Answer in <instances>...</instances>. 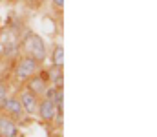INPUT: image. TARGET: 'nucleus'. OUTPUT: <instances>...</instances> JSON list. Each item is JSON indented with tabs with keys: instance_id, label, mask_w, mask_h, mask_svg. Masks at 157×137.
<instances>
[{
	"instance_id": "3",
	"label": "nucleus",
	"mask_w": 157,
	"mask_h": 137,
	"mask_svg": "<svg viewBox=\"0 0 157 137\" xmlns=\"http://www.w3.org/2000/svg\"><path fill=\"white\" fill-rule=\"evenodd\" d=\"M2 112H4L7 117H11L13 121H20V119L26 115V112H24V108H22V102H20V99H18L17 95H11V97L6 99Z\"/></svg>"
},
{
	"instance_id": "2",
	"label": "nucleus",
	"mask_w": 157,
	"mask_h": 137,
	"mask_svg": "<svg viewBox=\"0 0 157 137\" xmlns=\"http://www.w3.org/2000/svg\"><path fill=\"white\" fill-rule=\"evenodd\" d=\"M40 70V64L29 55H24L15 64V79L17 81H28L31 75H35Z\"/></svg>"
},
{
	"instance_id": "7",
	"label": "nucleus",
	"mask_w": 157,
	"mask_h": 137,
	"mask_svg": "<svg viewBox=\"0 0 157 137\" xmlns=\"http://www.w3.org/2000/svg\"><path fill=\"white\" fill-rule=\"evenodd\" d=\"M20 102H22V108L28 115H35L37 113V106H39V97L33 95L29 90H22L18 95Z\"/></svg>"
},
{
	"instance_id": "1",
	"label": "nucleus",
	"mask_w": 157,
	"mask_h": 137,
	"mask_svg": "<svg viewBox=\"0 0 157 137\" xmlns=\"http://www.w3.org/2000/svg\"><path fill=\"white\" fill-rule=\"evenodd\" d=\"M20 48L24 49L26 55L33 57L39 64H42L46 60V57H48V48H46L44 39L40 35H37V33H33V31H28L20 39Z\"/></svg>"
},
{
	"instance_id": "6",
	"label": "nucleus",
	"mask_w": 157,
	"mask_h": 137,
	"mask_svg": "<svg viewBox=\"0 0 157 137\" xmlns=\"http://www.w3.org/2000/svg\"><path fill=\"white\" fill-rule=\"evenodd\" d=\"M0 137H20L17 121L7 117L4 112H0Z\"/></svg>"
},
{
	"instance_id": "13",
	"label": "nucleus",
	"mask_w": 157,
	"mask_h": 137,
	"mask_svg": "<svg viewBox=\"0 0 157 137\" xmlns=\"http://www.w3.org/2000/svg\"><path fill=\"white\" fill-rule=\"evenodd\" d=\"M0 82H2V75H0Z\"/></svg>"
},
{
	"instance_id": "12",
	"label": "nucleus",
	"mask_w": 157,
	"mask_h": 137,
	"mask_svg": "<svg viewBox=\"0 0 157 137\" xmlns=\"http://www.w3.org/2000/svg\"><path fill=\"white\" fill-rule=\"evenodd\" d=\"M29 2H31V4H35V2H37V0H29Z\"/></svg>"
},
{
	"instance_id": "11",
	"label": "nucleus",
	"mask_w": 157,
	"mask_h": 137,
	"mask_svg": "<svg viewBox=\"0 0 157 137\" xmlns=\"http://www.w3.org/2000/svg\"><path fill=\"white\" fill-rule=\"evenodd\" d=\"M53 2V6L57 7V9H62L64 7V0H51Z\"/></svg>"
},
{
	"instance_id": "4",
	"label": "nucleus",
	"mask_w": 157,
	"mask_h": 137,
	"mask_svg": "<svg viewBox=\"0 0 157 137\" xmlns=\"http://www.w3.org/2000/svg\"><path fill=\"white\" fill-rule=\"evenodd\" d=\"M49 86V82H48V79H46V75H44V71L42 73H35V75H31L28 81H26V90H29L33 95H37V97H42L44 95V91L46 88Z\"/></svg>"
},
{
	"instance_id": "10",
	"label": "nucleus",
	"mask_w": 157,
	"mask_h": 137,
	"mask_svg": "<svg viewBox=\"0 0 157 137\" xmlns=\"http://www.w3.org/2000/svg\"><path fill=\"white\" fill-rule=\"evenodd\" d=\"M6 99H7V86H6L4 82H0V112H2V108H4Z\"/></svg>"
},
{
	"instance_id": "9",
	"label": "nucleus",
	"mask_w": 157,
	"mask_h": 137,
	"mask_svg": "<svg viewBox=\"0 0 157 137\" xmlns=\"http://www.w3.org/2000/svg\"><path fill=\"white\" fill-rule=\"evenodd\" d=\"M51 66L62 68L64 66V48L62 44H55L51 49Z\"/></svg>"
},
{
	"instance_id": "5",
	"label": "nucleus",
	"mask_w": 157,
	"mask_h": 137,
	"mask_svg": "<svg viewBox=\"0 0 157 137\" xmlns=\"http://www.w3.org/2000/svg\"><path fill=\"white\" fill-rule=\"evenodd\" d=\"M37 115H39L44 123H53V117H55V102L51 99L40 97L39 106H37Z\"/></svg>"
},
{
	"instance_id": "8",
	"label": "nucleus",
	"mask_w": 157,
	"mask_h": 137,
	"mask_svg": "<svg viewBox=\"0 0 157 137\" xmlns=\"http://www.w3.org/2000/svg\"><path fill=\"white\" fill-rule=\"evenodd\" d=\"M48 82L55 88H62L64 84V73H62V68H57V66H49L46 71H44Z\"/></svg>"
}]
</instances>
